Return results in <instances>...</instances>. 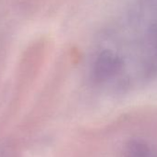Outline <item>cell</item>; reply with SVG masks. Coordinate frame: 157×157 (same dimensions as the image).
Listing matches in <instances>:
<instances>
[{
  "label": "cell",
  "instance_id": "cell-1",
  "mask_svg": "<svg viewBox=\"0 0 157 157\" xmlns=\"http://www.w3.org/2000/svg\"><path fill=\"white\" fill-rule=\"evenodd\" d=\"M125 157H151V153L149 148L144 143L134 141L128 146Z\"/></svg>",
  "mask_w": 157,
  "mask_h": 157
}]
</instances>
